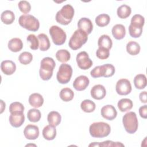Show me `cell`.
<instances>
[{
    "label": "cell",
    "instance_id": "obj_27",
    "mask_svg": "<svg viewBox=\"0 0 147 147\" xmlns=\"http://www.w3.org/2000/svg\"><path fill=\"white\" fill-rule=\"evenodd\" d=\"M134 86L136 88L142 90L145 88L146 86V78L144 74H138L137 75L133 80Z\"/></svg>",
    "mask_w": 147,
    "mask_h": 147
},
{
    "label": "cell",
    "instance_id": "obj_44",
    "mask_svg": "<svg viewBox=\"0 0 147 147\" xmlns=\"http://www.w3.org/2000/svg\"><path fill=\"white\" fill-rule=\"evenodd\" d=\"M139 114L142 118L146 119L147 118V106L146 105L141 106L139 108Z\"/></svg>",
    "mask_w": 147,
    "mask_h": 147
},
{
    "label": "cell",
    "instance_id": "obj_16",
    "mask_svg": "<svg viewBox=\"0 0 147 147\" xmlns=\"http://www.w3.org/2000/svg\"><path fill=\"white\" fill-rule=\"evenodd\" d=\"M91 96L96 100H100L103 99L106 95V90L105 87L101 84H96L94 86L90 91Z\"/></svg>",
    "mask_w": 147,
    "mask_h": 147
},
{
    "label": "cell",
    "instance_id": "obj_35",
    "mask_svg": "<svg viewBox=\"0 0 147 147\" xmlns=\"http://www.w3.org/2000/svg\"><path fill=\"white\" fill-rule=\"evenodd\" d=\"M110 21V17L107 14H100L95 18V23L99 27L107 26Z\"/></svg>",
    "mask_w": 147,
    "mask_h": 147
},
{
    "label": "cell",
    "instance_id": "obj_23",
    "mask_svg": "<svg viewBox=\"0 0 147 147\" xmlns=\"http://www.w3.org/2000/svg\"><path fill=\"white\" fill-rule=\"evenodd\" d=\"M47 120L50 125L56 127L61 122V117L59 112L52 111L48 114Z\"/></svg>",
    "mask_w": 147,
    "mask_h": 147
},
{
    "label": "cell",
    "instance_id": "obj_45",
    "mask_svg": "<svg viewBox=\"0 0 147 147\" xmlns=\"http://www.w3.org/2000/svg\"><path fill=\"white\" fill-rule=\"evenodd\" d=\"M139 98L140 101L143 103H146V91H144L141 92L139 95Z\"/></svg>",
    "mask_w": 147,
    "mask_h": 147
},
{
    "label": "cell",
    "instance_id": "obj_38",
    "mask_svg": "<svg viewBox=\"0 0 147 147\" xmlns=\"http://www.w3.org/2000/svg\"><path fill=\"white\" fill-rule=\"evenodd\" d=\"M33 59V56L31 53L29 52H23L21 53L18 57L20 63L24 65L29 64Z\"/></svg>",
    "mask_w": 147,
    "mask_h": 147
},
{
    "label": "cell",
    "instance_id": "obj_1",
    "mask_svg": "<svg viewBox=\"0 0 147 147\" xmlns=\"http://www.w3.org/2000/svg\"><path fill=\"white\" fill-rule=\"evenodd\" d=\"M55 65L56 63L52 57H45L43 58L41 61L39 70V74L41 79L43 80H49L53 75Z\"/></svg>",
    "mask_w": 147,
    "mask_h": 147
},
{
    "label": "cell",
    "instance_id": "obj_29",
    "mask_svg": "<svg viewBox=\"0 0 147 147\" xmlns=\"http://www.w3.org/2000/svg\"><path fill=\"white\" fill-rule=\"evenodd\" d=\"M140 45L136 41H130L126 44L127 52L130 55L135 56L138 55L140 52Z\"/></svg>",
    "mask_w": 147,
    "mask_h": 147
},
{
    "label": "cell",
    "instance_id": "obj_32",
    "mask_svg": "<svg viewBox=\"0 0 147 147\" xmlns=\"http://www.w3.org/2000/svg\"><path fill=\"white\" fill-rule=\"evenodd\" d=\"M56 57L59 61L65 63L70 59L71 54L67 49H60L56 52Z\"/></svg>",
    "mask_w": 147,
    "mask_h": 147
},
{
    "label": "cell",
    "instance_id": "obj_12",
    "mask_svg": "<svg viewBox=\"0 0 147 147\" xmlns=\"http://www.w3.org/2000/svg\"><path fill=\"white\" fill-rule=\"evenodd\" d=\"M100 113L103 118L109 121L113 120L117 115V111L115 108L111 105L103 106L101 109Z\"/></svg>",
    "mask_w": 147,
    "mask_h": 147
},
{
    "label": "cell",
    "instance_id": "obj_13",
    "mask_svg": "<svg viewBox=\"0 0 147 147\" xmlns=\"http://www.w3.org/2000/svg\"><path fill=\"white\" fill-rule=\"evenodd\" d=\"M10 124L14 127H19L24 123L25 121V116L24 113L14 112L10 113L9 116Z\"/></svg>",
    "mask_w": 147,
    "mask_h": 147
},
{
    "label": "cell",
    "instance_id": "obj_2",
    "mask_svg": "<svg viewBox=\"0 0 147 147\" xmlns=\"http://www.w3.org/2000/svg\"><path fill=\"white\" fill-rule=\"evenodd\" d=\"M111 131L110 126L104 122L92 123L89 127L90 135L94 138H103L109 135Z\"/></svg>",
    "mask_w": 147,
    "mask_h": 147
},
{
    "label": "cell",
    "instance_id": "obj_10",
    "mask_svg": "<svg viewBox=\"0 0 147 147\" xmlns=\"http://www.w3.org/2000/svg\"><path fill=\"white\" fill-rule=\"evenodd\" d=\"M78 67L83 70L89 69L92 65V61L89 58L88 54L85 51L79 52L76 57Z\"/></svg>",
    "mask_w": 147,
    "mask_h": 147
},
{
    "label": "cell",
    "instance_id": "obj_7",
    "mask_svg": "<svg viewBox=\"0 0 147 147\" xmlns=\"http://www.w3.org/2000/svg\"><path fill=\"white\" fill-rule=\"evenodd\" d=\"M115 71V69L113 65L111 64H106L94 67L91 71L90 75L94 78L100 77L109 78L114 75Z\"/></svg>",
    "mask_w": 147,
    "mask_h": 147
},
{
    "label": "cell",
    "instance_id": "obj_11",
    "mask_svg": "<svg viewBox=\"0 0 147 147\" xmlns=\"http://www.w3.org/2000/svg\"><path fill=\"white\" fill-rule=\"evenodd\" d=\"M131 85L127 79H121L118 80L115 85V90L120 95H127L131 91Z\"/></svg>",
    "mask_w": 147,
    "mask_h": 147
},
{
    "label": "cell",
    "instance_id": "obj_22",
    "mask_svg": "<svg viewBox=\"0 0 147 147\" xmlns=\"http://www.w3.org/2000/svg\"><path fill=\"white\" fill-rule=\"evenodd\" d=\"M43 137L48 141L53 140L56 136V127L48 125L45 126L42 130Z\"/></svg>",
    "mask_w": 147,
    "mask_h": 147
},
{
    "label": "cell",
    "instance_id": "obj_25",
    "mask_svg": "<svg viewBox=\"0 0 147 147\" xmlns=\"http://www.w3.org/2000/svg\"><path fill=\"white\" fill-rule=\"evenodd\" d=\"M98 45L99 48H103L110 50L113 45L112 40L108 35L103 34L99 38Z\"/></svg>",
    "mask_w": 147,
    "mask_h": 147
},
{
    "label": "cell",
    "instance_id": "obj_4",
    "mask_svg": "<svg viewBox=\"0 0 147 147\" xmlns=\"http://www.w3.org/2000/svg\"><path fill=\"white\" fill-rule=\"evenodd\" d=\"M88 40V34L81 29L76 30L71 37L68 45L72 50L80 49Z\"/></svg>",
    "mask_w": 147,
    "mask_h": 147
},
{
    "label": "cell",
    "instance_id": "obj_41",
    "mask_svg": "<svg viewBox=\"0 0 147 147\" xmlns=\"http://www.w3.org/2000/svg\"><path fill=\"white\" fill-rule=\"evenodd\" d=\"M20 10L24 14H28L31 10V5L30 3L26 1H21L18 4Z\"/></svg>",
    "mask_w": 147,
    "mask_h": 147
},
{
    "label": "cell",
    "instance_id": "obj_5",
    "mask_svg": "<svg viewBox=\"0 0 147 147\" xmlns=\"http://www.w3.org/2000/svg\"><path fill=\"white\" fill-rule=\"evenodd\" d=\"M122 123L126 132L134 134L138 129V121L136 113L130 111L126 113L122 117Z\"/></svg>",
    "mask_w": 147,
    "mask_h": 147
},
{
    "label": "cell",
    "instance_id": "obj_3",
    "mask_svg": "<svg viewBox=\"0 0 147 147\" xmlns=\"http://www.w3.org/2000/svg\"><path fill=\"white\" fill-rule=\"evenodd\" d=\"M74 13L75 10L72 6L69 4L65 5L56 14V20L63 25H67L72 21Z\"/></svg>",
    "mask_w": 147,
    "mask_h": 147
},
{
    "label": "cell",
    "instance_id": "obj_43",
    "mask_svg": "<svg viewBox=\"0 0 147 147\" xmlns=\"http://www.w3.org/2000/svg\"><path fill=\"white\" fill-rule=\"evenodd\" d=\"M129 32L131 37L133 38H138L140 37L142 33V28H137L131 25L129 26Z\"/></svg>",
    "mask_w": 147,
    "mask_h": 147
},
{
    "label": "cell",
    "instance_id": "obj_47",
    "mask_svg": "<svg viewBox=\"0 0 147 147\" xmlns=\"http://www.w3.org/2000/svg\"><path fill=\"white\" fill-rule=\"evenodd\" d=\"M36 146V145H34V144H27L26 145V146Z\"/></svg>",
    "mask_w": 147,
    "mask_h": 147
},
{
    "label": "cell",
    "instance_id": "obj_30",
    "mask_svg": "<svg viewBox=\"0 0 147 147\" xmlns=\"http://www.w3.org/2000/svg\"><path fill=\"white\" fill-rule=\"evenodd\" d=\"M131 13V9L130 6L125 4L122 5L118 7L117 10V13L120 18L125 19L127 18Z\"/></svg>",
    "mask_w": 147,
    "mask_h": 147
},
{
    "label": "cell",
    "instance_id": "obj_34",
    "mask_svg": "<svg viewBox=\"0 0 147 147\" xmlns=\"http://www.w3.org/2000/svg\"><path fill=\"white\" fill-rule=\"evenodd\" d=\"M80 107L86 113H91L95 110L96 105L93 101L90 99H85L82 102Z\"/></svg>",
    "mask_w": 147,
    "mask_h": 147
},
{
    "label": "cell",
    "instance_id": "obj_40",
    "mask_svg": "<svg viewBox=\"0 0 147 147\" xmlns=\"http://www.w3.org/2000/svg\"><path fill=\"white\" fill-rule=\"evenodd\" d=\"M24 105L18 102H14L11 103L9 106V111L10 113L14 112H22L24 113Z\"/></svg>",
    "mask_w": 147,
    "mask_h": 147
},
{
    "label": "cell",
    "instance_id": "obj_42",
    "mask_svg": "<svg viewBox=\"0 0 147 147\" xmlns=\"http://www.w3.org/2000/svg\"><path fill=\"white\" fill-rule=\"evenodd\" d=\"M110 55V51L103 48H99L96 52V56L101 60L107 59Z\"/></svg>",
    "mask_w": 147,
    "mask_h": 147
},
{
    "label": "cell",
    "instance_id": "obj_8",
    "mask_svg": "<svg viewBox=\"0 0 147 147\" xmlns=\"http://www.w3.org/2000/svg\"><path fill=\"white\" fill-rule=\"evenodd\" d=\"M72 68L71 66L66 63H63L59 68L56 74L57 81L61 84L68 83L72 77Z\"/></svg>",
    "mask_w": 147,
    "mask_h": 147
},
{
    "label": "cell",
    "instance_id": "obj_17",
    "mask_svg": "<svg viewBox=\"0 0 147 147\" xmlns=\"http://www.w3.org/2000/svg\"><path fill=\"white\" fill-rule=\"evenodd\" d=\"M78 27L79 29H81L87 34H89L92 32L93 29V24L89 18L83 17L78 21Z\"/></svg>",
    "mask_w": 147,
    "mask_h": 147
},
{
    "label": "cell",
    "instance_id": "obj_6",
    "mask_svg": "<svg viewBox=\"0 0 147 147\" xmlns=\"http://www.w3.org/2000/svg\"><path fill=\"white\" fill-rule=\"evenodd\" d=\"M20 25L32 32H36L40 27L39 21L33 16L30 14L21 15L18 18Z\"/></svg>",
    "mask_w": 147,
    "mask_h": 147
},
{
    "label": "cell",
    "instance_id": "obj_39",
    "mask_svg": "<svg viewBox=\"0 0 147 147\" xmlns=\"http://www.w3.org/2000/svg\"><path fill=\"white\" fill-rule=\"evenodd\" d=\"M26 40L30 43V48L32 50H37L39 47V41L38 38L33 34L28 36Z\"/></svg>",
    "mask_w": 147,
    "mask_h": 147
},
{
    "label": "cell",
    "instance_id": "obj_24",
    "mask_svg": "<svg viewBox=\"0 0 147 147\" xmlns=\"http://www.w3.org/2000/svg\"><path fill=\"white\" fill-rule=\"evenodd\" d=\"M37 38L39 41V48L41 51H46L50 48L51 44L48 37L44 33H40Z\"/></svg>",
    "mask_w": 147,
    "mask_h": 147
},
{
    "label": "cell",
    "instance_id": "obj_26",
    "mask_svg": "<svg viewBox=\"0 0 147 147\" xmlns=\"http://www.w3.org/2000/svg\"><path fill=\"white\" fill-rule=\"evenodd\" d=\"M117 106L119 111L121 112H126L132 109L133 103L130 99L122 98L118 101Z\"/></svg>",
    "mask_w": 147,
    "mask_h": 147
},
{
    "label": "cell",
    "instance_id": "obj_14",
    "mask_svg": "<svg viewBox=\"0 0 147 147\" xmlns=\"http://www.w3.org/2000/svg\"><path fill=\"white\" fill-rule=\"evenodd\" d=\"M39 129L36 125H28L24 130V134L28 140H33L37 139L39 136Z\"/></svg>",
    "mask_w": 147,
    "mask_h": 147
},
{
    "label": "cell",
    "instance_id": "obj_36",
    "mask_svg": "<svg viewBox=\"0 0 147 147\" xmlns=\"http://www.w3.org/2000/svg\"><path fill=\"white\" fill-rule=\"evenodd\" d=\"M145 23V18L144 17L138 14L134 15L130 21V24L131 25L137 27V28H142Z\"/></svg>",
    "mask_w": 147,
    "mask_h": 147
},
{
    "label": "cell",
    "instance_id": "obj_46",
    "mask_svg": "<svg viewBox=\"0 0 147 147\" xmlns=\"http://www.w3.org/2000/svg\"><path fill=\"white\" fill-rule=\"evenodd\" d=\"M1 113H2L3 111H4V110L5 109V103H4L2 100H1Z\"/></svg>",
    "mask_w": 147,
    "mask_h": 147
},
{
    "label": "cell",
    "instance_id": "obj_21",
    "mask_svg": "<svg viewBox=\"0 0 147 147\" xmlns=\"http://www.w3.org/2000/svg\"><path fill=\"white\" fill-rule=\"evenodd\" d=\"M8 48L13 52L20 51L23 48V42L19 38H13L8 42Z\"/></svg>",
    "mask_w": 147,
    "mask_h": 147
},
{
    "label": "cell",
    "instance_id": "obj_9",
    "mask_svg": "<svg viewBox=\"0 0 147 147\" xmlns=\"http://www.w3.org/2000/svg\"><path fill=\"white\" fill-rule=\"evenodd\" d=\"M49 34L53 42L56 45H63L66 40L67 35L65 32L58 26L53 25L49 30Z\"/></svg>",
    "mask_w": 147,
    "mask_h": 147
},
{
    "label": "cell",
    "instance_id": "obj_20",
    "mask_svg": "<svg viewBox=\"0 0 147 147\" xmlns=\"http://www.w3.org/2000/svg\"><path fill=\"white\" fill-rule=\"evenodd\" d=\"M111 32L114 38L121 40L125 37L126 34L125 27L122 24H116L113 27Z\"/></svg>",
    "mask_w": 147,
    "mask_h": 147
},
{
    "label": "cell",
    "instance_id": "obj_33",
    "mask_svg": "<svg viewBox=\"0 0 147 147\" xmlns=\"http://www.w3.org/2000/svg\"><path fill=\"white\" fill-rule=\"evenodd\" d=\"M41 114L39 110L37 109H31L27 113V118L32 122H37L40 121Z\"/></svg>",
    "mask_w": 147,
    "mask_h": 147
},
{
    "label": "cell",
    "instance_id": "obj_37",
    "mask_svg": "<svg viewBox=\"0 0 147 147\" xmlns=\"http://www.w3.org/2000/svg\"><path fill=\"white\" fill-rule=\"evenodd\" d=\"M89 146H123L124 145L120 142H113L107 140L102 142H94L90 144Z\"/></svg>",
    "mask_w": 147,
    "mask_h": 147
},
{
    "label": "cell",
    "instance_id": "obj_31",
    "mask_svg": "<svg viewBox=\"0 0 147 147\" xmlns=\"http://www.w3.org/2000/svg\"><path fill=\"white\" fill-rule=\"evenodd\" d=\"M59 96L62 100L64 102H69L74 98V92L71 88L65 87L61 90Z\"/></svg>",
    "mask_w": 147,
    "mask_h": 147
},
{
    "label": "cell",
    "instance_id": "obj_28",
    "mask_svg": "<svg viewBox=\"0 0 147 147\" xmlns=\"http://www.w3.org/2000/svg\"><path fill=\"white\" fill-rule=\"evenodd\" d=\"M1 20L2 22L5 24H11L15 20L14 13L11 10H5L2 13L1 15Z\"/></svg>",
    "mask_w": 147,
    "mask_h": 147
},
{
    "label": "cell",
    "instance_id": "obj_19",
    "mask_svg": "<svg viewBox=\"0 0 147 147\" xmlns=\"http://www.w3.org/2000/svg\"><path fill=\"white\" fill-rule=\"evenodd\" d=\"M28 101L32 107L38 108L43 105L44 98L41 94L38 93H33L29 96Z\"/></svg>",
    "mask_w": 147,
    "mask_h": 147
},
{
    "label": "cell",
    "instance_id": "obj_15",
    "mask_svg": "<svg viewBox=\"0 0 147 147\" xmlns=\"http://www.w3.org/2000/svg\"><path fill=\"white\" fill-rule=\"evenodd\" d=\"M90 80L88 78L84 75H80L77 77L73 82L74 88L79 91L84 90L89 85Z\"/></svg>",
    "mask_w": 147,
    "mask_h": 147
},
{
    "label": "cell",
    "instance_id": "obj_18",
    "mask_svg": "<svg viewBox=\"0 0 147 147\" xmlns=\"http://www.w3.org/2000/svg\"><path fill=\"white\" fill-rule=\"evenodd\" d=\"M1 69L4 74L6 75H11L16 71V65L11 60H3L1 62Z\"/></svg>",
    "mask_w": 147,
    "mask_h": 147
}]
</instances>
